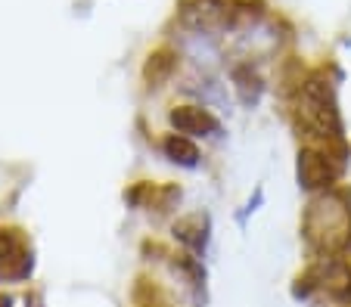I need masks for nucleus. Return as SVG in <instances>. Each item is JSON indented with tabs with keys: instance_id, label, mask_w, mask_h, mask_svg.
Segmentation results:
<instances>
[{
	"instance_id": "1a4fd4ad",
	"label": "nucleus",
	"mask_w": 351,
	"mask_h": 307,
	"mask_svg": "<svg viewBox=\"0 0 351 307\" xmlns=\"http://www.w3.org/2000/svg\"><path fill=\"white\" fill-rule=\"evenodd\" d=\"M174 66H178V62H174V53H165V50H162V53H153V56H149V62H146L143 75H146V81H149L153 87H159L162 81L171 78Z\"/></svg>"
},
{
	"instance_id": "20e7f679",
	"label": "nucleus",
	"mask_w": 351,
	"mask_h": 307,
	"mask_svg": "<svg viewBox=\"0 0 351 307\" xmlns=\"http://www.w3.org/2000/svg\"><path fill=\"white\" fill-rule=\"evenodd\" d=\"M32 273V252L19 230L0 227V276L7 280H25Z\"/></svg>"
},
{
	"instance_id": "f257e3e1",
	"label": "nucleus",
	"mask_w": 351,
	"mask_h": 307,
	"mask_svg": "<svg viewBox=\"0 0 351 307\" xmlns=\"http://www.w3.org/2000/svg\"><path fill=\"white\" fill-rule=\"evenodd\" d=\"M305 236L311 245L324 252H342L351 245V208L345 205L342 193L320 196L305 214Z\"/></svg>"
},
{
	"instance_id": "f03ea898",
	"label": "nucleus",
	"mask_w": 351,
	"mask_h": 307,
	"mask_svg": "<svg viewBox=\"0 0 351 307\" xmlns=\"http://www.w3.org/2000/svg\"><path fill=\"white\" fill-rule=\"evenodd\" d=\"M298 115L324 140L342 143V115H339L336 90L324 75H311L298 90Z\"/></svg>"
},
{
	"instance_id": "423d86ee",
	"label": "nucleus",
	"mask_w": 351,
	"mask_h": 307,
	"mask_svg": "<svg viewBox=\"0 0 351 307\" xmlns=\"http://www.w3.org/2000/svg\"><path fill=\"white\" fill-rule=\"evenodd\" d=\"M208 217L206 214H190V217H180L174 224V239L193 254H202L208 245Z\"/></svg>"
},
{
	"instance_id": "9d476101",
	"label": "nucleus",
	"mask_w": 351,
	"mask_h": 307,
	"mask_svg": "<svg viewBox=\"0 0 351 307\" xmlns=\"http://www.w3.org/2000/svg\"><path fill=\"white\" fill-rule=\"evenodd\" d=\"M0 307H13V298H10V295H3V292H0Z\"/></svg>"
},
{
	"instance_id": "7ed1b4c3",
	"label": "nucleus",
	"mask_w": 351,
	"mask_h": 307,
	"mask_svg": "<svg viewBox=\"0 0 351 307\" xmlns=\"http://www.w3.org/2000/svg\"><path fill=\"white\" fill-rule=\"evenodd\" d=\"M339 161H332L330 152H320V149H302L295 161V177L298 187L305 193H326L332 189V183L339 181Z\"/></svg>"
},
{
	"instance_id": "6e6552de",
	"label": "nucleus",
	"mask_w": 351,
	"mask_h": 307,
	"mask_svg": "<svg viewBox=\"0 0 351 307\" xmlns=\"http://www.w3.org/2000/svg\"><path fill=\"white\" fill-rule=\"evenodd\" d=\"M162 152H165L168 161H174V165L180 168H199V149L196 143L190 140V137L184 134H168L165 140H162Z\"/></svg>"
},
{
	"instance_id": "0eeeda50",
	"label": "nucleus",
	"mask_w": 351,
	"mask_h": 307,
	"mask_svg": "<svg viewBox=\"0 0 351 307\" xmlns=\"http://www.w3.org/2000/svg\"><path fill=\"white\" fill-rule=\"evenodd\" d=\"M230 78H233V87H237V96H239V103L243 106H258V100H261V94H265V84H261V78L255 75V68L252 66H237L230 72Z\"/></svg>"
},
{
	"instance_id": "39448f33",
	"label": "nucleus",
	"mask_w": 351,
	"mask_h": 307,
	"mask_svg": "<svg viewBox=\"0 0 351 307\" xmlns=\"http://www.w3.org/2000/svg\"><path fill=\"white\" fill-rule=\"evenodd\" d=\"M171 131L174 134H184V137H218L221 134V121L208 112L206 106H174L171 115Z\"/></svg>"
}]
</instances>
